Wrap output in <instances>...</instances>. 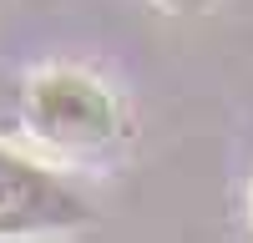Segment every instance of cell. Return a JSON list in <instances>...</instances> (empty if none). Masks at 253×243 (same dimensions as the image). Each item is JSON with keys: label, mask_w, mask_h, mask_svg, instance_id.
<instances>
[{"label": "cell", "mask_w": 253, "mask_h": 243, "mask_svg": "<svg viewBox=\"0 0 253 243\" xmlns=\"http://www.w3.org/2000/svg\"><path fill=\"white\" fill-rule=\"evenodd\" d=\"M26 117L51 147H101L117 132L112 96L91 76H76V71L41 76L26 96Z\"/></svg>", "instance_id": "6da1fadb"}, {"label": "cell", "mask_w": 253, "mask_h": 243, "mask_svg": "<svg viewBox=\"0 0 253 243\" xmlns=\"http://www.w3.org/2000/svg\"><path fill=\"white\" fill-rule=\"evenodd\" d=\"M76 213H81L76 198H66L41 167L0 152V233H26V228H41V223H66Z\"/></svg>", "instance_id": "7a4b0ae2"}, {"label": "cell", "mask_w": 253, "mask_h": 243, "mask_svg": "<svg viewBox=\"0 0 253 243\" xmlns=\"http://www.w3.org/2000/svg\"><path fill=\"white\" fill-rule=\"evenodd\" d=\"M162 5H172V10H203L208 0H162Z\"/></svg>", "instance_id": "3957f363"}]
</instances>
